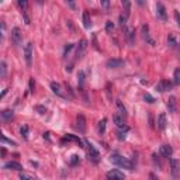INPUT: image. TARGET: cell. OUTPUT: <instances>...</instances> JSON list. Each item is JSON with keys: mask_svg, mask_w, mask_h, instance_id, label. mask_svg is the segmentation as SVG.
Returning a JSON list of instances; mask_svg holds the SVG:
<instances>
[{"mask_svg": "<svg viewBox=\"0 0 180 180\" xmlns=\"http://www.w3.org/2000/svg\"><path fill=\"white\" fill-rule=\"evenodd\" d=\"M110 162L114 163V165L120 166V168H122V169H128V170H132V169H134V163H132L128 158H124V156H121L117 152H114L110 155Z\"/></svg>", "mask_w": 180, "mask_h": 180, "instance_id": "cell-1", "label": "cell"}, {"mask_svg": "<svg viewBox=\"0 0 180 180\" xmlns=\"http://www.w3.org/2000/svg\"><path fill=\"white\" fill-rule=\"evenodd\" d=\"M86 145H87V152H89V158L92 159L93 162H99V158H100V153H99V151L94 148V145H93L92 142L89 139H86Z\"/></svg>", "mask_w": 180, "mask_h": 180, "instance_id": "cell-2", "label": "cell"}, {"mask_svg": "<svg viewBox=\"0 0 180 180\" xmlns=\"http://www.w3.org/2000/svg\"><path fill=\"white\" fill-rule=\"evenodd\" d=\"M33 48H34L33 42H28L24 46V59H25V64H27L28 68L33 65Z\"/></svg>", "mask_w": 180, "mask_h": 180, "instance_id": "cell-3", "label": "cell"}, {"mask_svg": "<svg viewBox=\"0 0 180 180\" xmlns=\"http://www.w3.org/2000/svg\"><path fill=\"white\" fill-rule=\"evenodd\" d=\"M141 35H142V40L145 41V42L151 44V45H155V41L151 38L149 27H148V24H142V25H141Z\"/></svg>", "mask_w": 180, "mask_h": 180, "instance_id": "cell-4", "label": "cell"}, {"mask_svg": "<svg viewBox=\"0 0 180 180\" xmlns=\"http://www.w3.org/2000/svg\"><path fill=\"white\" fill-rule=\"evenodd\" d=\"M170 173H172V176H173V179H179V176H180V162L174 158L170 159Z\"/></svg>", "mask_w": 180, "mask_h": 180, "instance_id": "cell-5", "label": "cell"}, {"mask_svg": "<svg viewBox=\"0 0 180 180\" xmlns=\"http://www.w3.org/2000/svg\"><path fill=\"white\" fill-rule=\"evenodd\" d=\"M11 41L14 42V45H17V46L23 42V34H21V30H20L19 27H14L11 30Z\"/></svg>", "mask_w": 180, "mask_h": 180, "instance_id": "cell-6", "label": "cell"}, {"mask_svg": "<svg viewBox=\"0 0 180 180\" xmlns=\"http://www.w3.org/2000/svg\"><path fill=\"white\" fill-rule=\"evenodd\" d=\"M86 48H87V41H86V40H80L79 42H77V45H76V54H75L76 59H80L83 55H85Z\"/></svg>", "mask_w": 180, "mask_h": 180, "instance_id": "cell-7", "label": "cell"}, {"mask_svg": "<svg viewBox=\"0 0 180 180\" xmlns=\"http://www.w3.org/2000/svg\"><path fill=\"white\" fill-rule=\"evenodd\" d=\"M156 15L158 19H160L162 21H166L168 20V13H166V7L163 6V3H156Z\"/></svg>", "mask_w": 180, "mask_h": 180, "instance_id": "cell-8", "label": "cell"}, {"mask_svg": "<svg viewBox=\"0 0 180 180\" xmlns=\"http://www.w3.org/2000/svg\"><path fill=\"white\" fill-rule=\"evenodd\" d=\"M17 4H19V7L21 9V14H23V17H24L25 24H30V19H28V14H27L28 3L25 2V0H19V2H17Z\"/></svg>", "mask_w": 180, "mask_h": 180, "instance_id": "cell-9", "label": "cell"}, {"mask_svg": "<svg viewBox=\"0 0 180 180\" xmlns=\"http://www.w3.org/2000/svg\"><path fill=\"white\" fill-rule=\"evenodd\" d=\"M107 68H110V69H118V68H122L125 65V62L122 61V59H116V58H113V59H108L107 61Z\"/></svg>", "mask_w": 180, "mask_h": 180, "instance_id": "cell-10", "label": "cell"}, {"mask_svg": "<svg viewBox=\"0 0 180 180\" xmlns=\"http://www.w3.org/2000/svg\"><path fill=\"white\" fill-rule=\"evenodd\" d=\"M107 179L108 180H125V176H124V173H121L120 170L113 169V170H110L107 173Z\"/></svg>", "mask_w": 180, "mask_h": 180, "instance_id": "cell-11", "label": "cell"}, {"mask_svg": "<svg viewBox=\"0 0 180 180\" xmlns=\"http://www.w3.org/2000/svg\"><path fill=\"white\" fill-rule=\"evenodd\" d=\"M51 89H52V92H54V94H56L58 97H62V99L66 97V96H65V93H64V89H62V86L59 85V83L51 82Z\"/></svg>", "mask_w": 180, "mask_h": 180, "instance_id": "cell-12", "label": "cell"}, {"mask_svg": "<svg viewBox=\"0 0 180 180\" xmlns=\"http://www.w3.org/2000/svg\"><path fill=\"white\" fill-rule=\"evenodd\" d=\"M172 87V83L170 82H168V80H160V82L158 83V85L155 86V89H156V92H159V93H163V92H166V90H169V89Z\"/></svg>", "mask_w": 180, "mask_h": 180, "instance_id": "cell-13", "label": "cell"}, {"mask_svg": "<svg viewBox=\"0 0 180 180\" xmlns=\"http://www.w3.org/2000/svg\"><path fill=\"white\" fill-rule=\"evenodd\" d=\"M76 128L79 130V132H82V134L86 132V118L82 114L77 116V118H76Z\"/></svg>", "mask_w": 180, "mask_h": 180, "instance_id": "cell-14", "label": "cell"}, {"mask_svg": "<svg viewBox=\"0 0 180 180\" xmlns=\"http://www.w3.org/2000/svg\"><path fill=\"white\" fill-rule=\"evenodd\" d=\"M3 168L9 169V170H19V172L23 170V166L20 165L19 162H14V160H10V162H7V163H4Z\"/></svg>", "mask_w": 180, "mask_h": 180, "instance_id": "cell-15", "label": "cell"}, {"mask_svg": "<svg viewBox=\"0 0 180 180\" xmlns=\"http://www.w3.org/2000/svg\"><path fill=\"white\" fill-rule=\"evenodd\" d=\"M166 125H168V120H166V114L162 113L160 116L158 117V128L160 130V131H163V130L166 128Z\"/></svg>", "mask_w": 180, "mask_h": 180, "instance_id": "cell-16", "label": "cell"}, {"mask_svg": "<svg viewBox=\"0 0 180 180\" xmlns=\"http://www.w3.org/2000/svg\"><path fill=\"white\" fill-rule=\"evenodd\" d=\"M113 121H114V124L118 127V128H124L125 127V121H124V117L121 116V114H114L113 116Z\"/></svg>", "mask_w": 180, "mask_h": 180, "instance_id": "cell-17", "label": "cell"}, {"mask_svg": "<svg viewBox=\"0 0 180 180\" xmlns=\"http://www.w3.org/2000/svg\"><path fill=\"white\" fill-rule=\"evenodd\" d=\"M159 153L162 156H165V158H169V156L173 153V149H172L170 145H162L160 149H159Z\"/></svg>", "mask_w": 180, "mask_h": 180, "instance_id": "cell-18", "label": "cell"}, {"mask_svg": "<svg viewBox=\"0 0 180 180\" xmlns=\"http://www.w3.org/2000/svg\"><path fill=\"white\" fill-rule=\"evenodd\" d=\"M168 108L170 113H176V97L174 96H170L168 99Z\"/></svg>", "mask_w": 180, "mask_h": 180, "instance_id": "cell-19", "label": "cell"}, {"mask_svg": "<svg viewBox=\"0 0 180 180\" xmlns=\"http://www.w3.org/2000/svg\"><path fill=\"white\" fill-rule=\"evenodd\" d=\"M82 19H83V25H85V28L89 30V28L92 27V20H90V15H89L87 11H83Z\"/></svg>", "mask_w": 180, "mask_h": 180, "instance_id": "cell-20", "label": "cell"}, {"mask_svg": "<svg viewBox=\"0 0 180 180\" xmlns=\"http://www.w3.org/2000/svg\"><path fill=\"white\" fill-rule=\"evenodd\" d=\"M122 9H124V13L122 14L125 17H130V13H131V3H130L128 0H124L122 2Z\"/></svg>", "mask_w": 180, "mask_h": 180, "instance_id": "cell-21", "label": "cell"}, {"mask_svg": "<svg viewBox=\"0 0 180 180\" xmlns=\"http://www.w3.org/2000/svg\"><path fill=\"white\" fill-rule=\"evenodd\" d=\"M64 141H73V142L79 143V147H82V145H83L82 139H80V138H79V137H75V135H70V134L65 135V137H64Z\"/></svg>", "mask_w": 180, "mask_h": 180, "instance_id": "cell-22", "label": "cell"}, {"mask_svg": "<svg viewBox=\"0 0 180 180\" xmlns=\"http://www.w3.org/2000/svg\"><path fill=\"white\" fill-rule=\"evenodd\" d=\"M0 116H2V120H3V121H10V120L13 118V116H14V114H13L11 110H4V111H2V113H0Z\"/></svg>", "mask_w": 180, "mask_h": 180, "instance_id": "cell-23", "label": "cell"}, {"mask_svg": "<svg viewBox=\"0 0 180 180\" xmlns=\"http://www.w3.org/2000/svg\"><path fill=\"white\" fill-rule=\"evenodd\" d=\"M77 86L80 90H83V86H85V72L83 70H80L77 73Z\"/></svg>", "mask_w": 180, "mask_h": 180, "instance_id": "cell-24", "label": "cell"}, {"mask_svg": "<svg viewBox=\"0 0 180 180\" xmlns=\"http://www.w3.org/2000/svg\"><path fill=\"white\" fill-rule=\"evenodd\" d=\"M6 73H7V65L4 61H2L0 62V77L4 79V77H6Z\"/></svg>", "mask_w": 180, "mask_h": 180, "instance_id": "cell-25", "label": "cell"}, {"mask_svg": "<svg viewBox=\"0 0 180 180\" xmlns=\"http://www.w3.org/2000/svg\"><path fill=\"white\" fill-rule=\"evenodd\" d=\"M168 45L170 46V48H174V46L177 45V41H176V37H174V34H169V37H168Z\"/></svg>", "mask_w": 180, "mask_h": 180, "instance_id": "cell-26", "label": "cell"}, {"mask_svg": "<svg viewBox=\"0 0 180 180\" xmlns=\"http://www.w3.org/2000/svg\"><path fill=\"white\" fill-rule=\"evenodd\" d=\"M117 107H118V111H120V114H121L122 117L127 116V110H125L124 104L121 103V100H117Z\"/></svg>", "mask_w": 180, "mask_h": 180, "instance_id": "cell-27", "label": "cell"}, {"mask_svg": "<svg viewBox=\"0 0 180 180\" xmlns=\"http://www.w3.org/2000/svg\"><path fill=\"white\" fill-rule=\"evenodd\" d=\"M128 132V127H124V128H120V131H118V139L120 141H122V139H125V134Z\"/></svg>", "mask_w": 180, "mask_h": 180, "instance_id": "cell-28", "label": "cell"}, {"mask_svg": "<svg viewBox=\"0 0 180 180\" xmlns=\"http://www.w3.org/2000/svg\"><path fill=\"white\" fill-rule=\"evenodd\" d=\"M173 83L174 85H180V68H177L174 70V75H173Z\"/></svg>", "mask_w": 180, "mask_h": 180, "instance_id": "cell-29", "label": "cell"}, {"mask_svg": "<svg viewBox=\"0 0 180 180\" xmlns=\"http://www.w3.org/2000/svg\"><path fill=\"white\" fill-rule=\"evenodd\" d=\"M106 122H107L106 118H103L99 122V132H100V134H104V132H106Z\"/></svg>", "mask_w": 180, "mask_h": 180, "instance_id": "cell-30", "label": "cell"}, {"mask_svg": "<svg viewBox=\"0 0 180 180\" xmlns=\"http://www.w3.org/2000/svg\"><path fill=\"white\" fill-rule=\"evenodd\" d=\"M73 48H75L73 44H66V45H65V49H64V56H65V58H66V56L69 55V52L72 51Z\"/></svg>", "mask_w": 180, "mask_h": 180, "instance_id": "cell-31", "label": "cell"}, {"mask_svg": "<svg viewBox=\"0 0 180 180\" xmlns=\"http://www.w3.org/2000/svg\"><path fill=\"white\" fill-rule=\"evenodd\" d=\"M20 134H21V137L24 138V139H27L28 138V127L27 125H23L21 128H20Z\"/></svg>", "mask_w": 180, "mask_h": 180, "instance_id": "cell-32", "label": "cell"}, {"mask_svg": "<svg viewBox=\"0 0 180 180\" xmlns=\"http://www.w3.org/2000/svg\"><path fill=\"white\" fill-rule=\"evenodd\" d=\"M19 177H20V180H37L34 176H31V174H28V173H24V172H23V173H20Z\"/></svg>", "mask_w": 180, "mask_h": 180, "instance_id": "cell-33", "label": "cell"}, {"mask_svg": "<svg viewBox=\"0 0 180 180\" xmlns=\"http://www.w3.org/2000/svg\"><path fill=\"white\" fill-rule=\"evenodd\" d=\"M127 19H128V17H125V15L124 14H121V15H120V27H121V28H125V27H127Z\"/></svg>", "mask_w": 180, "mask_h": 180, "instance_id": "cell-34", "label": "cell"}, {"mask_svg": "<svg viewBox=\"0 0 180 180\" xmlns=\"http://www.w3.org/2000/svg\"><path fill=\"white\" fill-rule=\"evenodd\" d=\"M2 142H3V143H9V145H13V147H15V145H17V143L14 142V141L9 139V138H7L6 135H2Z\"/></svg>", "mask_w": 180, "mask_h": 180, "instance_id": "cell-35", "label": "cell"}, {"mask_svg": "<svg viewBox=\"0 0 180 180\" xmlns=\"http://www.w3.org/2000/svg\"><path fill=\"white\" fill-rule=\"evenodd\" d=\"M69 163H70L72 166H76L77 163H79V156H77V155H72V156H70Z\"/></svg>", "mask_w": 180, "mask_h": 180, "instance_id": "cell-36", "label": "cell"}, {"mask_svg": "<svg viewBox=\"0 0 180 180\" xmlns=\"http://www.w3.org/2000/svg\"><path fill=\"white\" fill-rule=\"evenodd\" d=\"M106 30H107V33H113V30H114V23L108 20V21L106 23Z\"/></svg>", "mask_w": 180, "mask_h": 180, "instance_id": "cell-37", "label": "cell"}, {"mask_svg": "<svg viewBox=\"0 0 180 180\" xmlns=\"http://www.w3.org/2000/svg\"><path fill=\"white\" fill-rule=\"evenodd\" d=\"M35 110H37L40 114H45L46 113V108L44 106H35Z\"/></svg>", "mask_w": 180, "mask_h": 180, "instance_id": "cell-38", "label": "cell"}, {"mask_svg": "<svg viewBox=\"0 0 180 180\" xmlns=\"http://www.w3.org/2000/svg\"><path fill=\"white\" fill-rule=\"evenodd\" d=\"M152 158H153V162H155V165L160 168L162 165H160V160H159V159H158V155H156V153H153V155H152Z\"/></svg>", "mask_w": 180, "mask_h": 180, "instance_id": "cell-39", "label": "cell"}, {"mask_svg": "<svg viewBox=\"0 0 180 180\" xmlns=\"http://www.w3.org/2000/svg\"><path fill=\"white\" fill-rule=\"evenodd\" d=\"M143 99H145V100H147L148 103H153V101H155V99H153L151 94H148V93H147L145 96H143Z\"/></svg>", "mask_w": 180, "mask_h": 180, "instance_id": "cell-40", "label": "cell"}, {"mask_svg": "<svg viewBox=\"0 0 180 180\" xmlns=\"http://www.w3.org/2000/svg\"><path fill=\"white\" fill-rule=\"evenodd\" d=\"M174 19H176L177 24H179V27H180V13L177 11V10H174Z\"/></svg>", "mask_w": 180, "mask_h": 180, "instance_id": "cell-41", "label": "cell"}, {"mask_svg": "<svg viewBox=\"0 0 180 180\" xmlns=\"http://www.w3.org/2000/svg\"><path fill=\"white\" fill-rule=\"evenodd\" d=\"M128 38H130V42H134V31H128Z\"/></svg>", "mask_w": 180, "mask_h": 180, "instance_id": "cell-42", "label": "cell"}, {"mask_svg": "<svg viewBox=\"0 0 180 180\" xmlns=\"http://www.w3.org/2000/svg\"><path fill=\"white\" fill-rule=\"evenodd\" d=\"M34 86H35V85H34V79L31 77V79H30V92L31 93H34Z\"/></svg>", "mask_w": 180, "mask_h": 180, "instance_id": "cell-43", "label": "cell"}, {"mask_svg": "<svg viewBox=\"0 0 180 180\" xmlns=\"http://www.w3.org/2000/svg\"><path fill=\"white\" fill-rule=\"evenodd\" d=\"M108 6H110V3H108V2H101V7H104L106 10H108Z\"/></svg>", "mask_w": 180, "mask_h": 180, "instance_id": "cell-44", "label": "cell"}, {"mask_svg": "<svg viewBox=\"0 0 180 180\" xmlns=\"http://www.w3.org/2000/svg\"><path fill=\"white\" fill-rule=\"evenodd\" d=\"M7 92H9V89H4V90H3V93H2V99H3L4 96H6V93H7Z\"/></svg>", "mask_w": 180, "mask_h": 180, "instance_id": "cell-45", "label": "cell"}, {"mask_svg": "<svg viewBox=\"0 0 180 180\" xmlns=\"http://www.w3.org/2000/svg\"><path fill=\"white\" fill-rule=\"evenodd\" d=\"M149 177H151V180H158V179H156V176H155L153 173H151V174H149Z\"/></svg>", "mask_w": 180, "mask_h": 180, "instance_id": "cell-46", "label": "cell"}]
</instances>
